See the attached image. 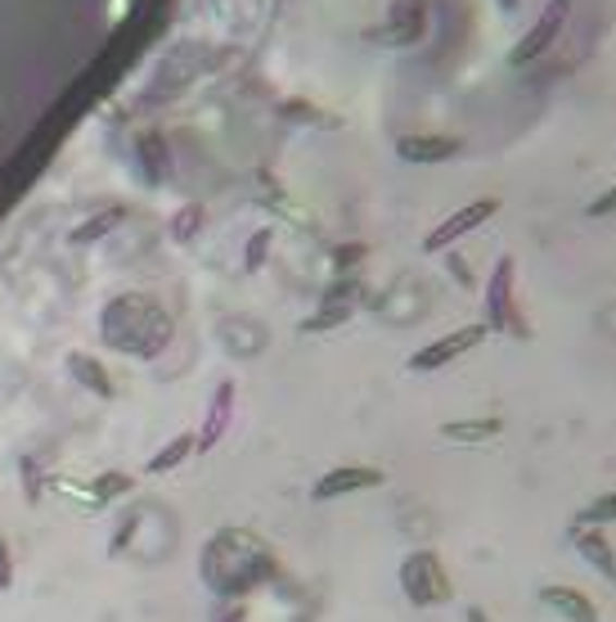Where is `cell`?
Masks as SVG:
<instances>
[{
	"mask_svg": "<svg viewBox=\"0 0 616 622\" xmlns=\"http://www.w3.org/2000/svg\"><path fill=\"white\" fill-rule=\"evenodd\" d=\"M198 577L208 582V591H217V596H248L275 577V554H270V546L261 537H252L244 528H221L202 546Z\"/></svg>",
	"mask_w": 616,
	"mask_h": 622,
	"instance_id": "6da1fadb",
	"label": "cell"
},
{
	"mask_svg": "<svg viewBox=\"0 0 616 622\" xmlns=\"http://www.w3.org/2000/svg\"><path fill=\"white\" fill-rule=\"evenodd\" d=\"M176 334V325H171L167 307L149 293H118L113 303H104L99 312V339L113 352H126L135 362H153L162 356V347Z\"/></svg>",
	"mask_w": 616,
	"mask_h": 622,
	"instance_id": "7a4b0ae2",
	"label": "cell"
},
{
	"mask_svg": "<svg viewBox=\"0 0 616 622\" xmlns=\"http://www.w3.org/2000/svg\"><path fill=\"white\" fill-rule=\"evenodd\" d=\"M401 591L409 605L432 609V605H446L455 596V586H451L446 564H441V554L415 550V554H405V564H401Z\"/></svg>",
	"mask_w": 616,
	"mask_h": 622,
	"instance_id": "3957f363",
	"label": "cell"
},
{
	"mask_svg": "<svg viewBox=\"0 0 616 622\" xmlns=\"http://www.w3.org/2000/svg\"><path fill=\"white\" fill-rule=\"evenodd\" d=\"M513 257H500L495 271L486 280V330H500V334H527L522 320H518V303H513Z\"/></svg>",
	"mask_w": 616,
	"mask_h": 622,
	"instance_id": "277c9868",
	"label": "cell"
},
{
	"mask_svg": "<svg viewBox=\"0 0 616 622\" xmlns=\"http://www.w3.org/2000/svg\"><path fill=\"white\" fill-rule=\"evenodd\" d=\"M567 14H571V0H550V5H544V14L531 23L527 37H522L518 46H513V54H508L513 69H527V63H535L544 50H550V46L563 37V23H567Z\"/></svg>",
	"mask_w": 616,
	"mask_h": 622,
	"instance_id": "5b68a950",
	"label": "cell"
},
{
	"mask_svg": "<svg viewBox=\"0 0 616 622\" xmlns=\"http://www.w3.org/2000/svg\"><path fill=\"white\" fill-rule=\"evenodd\" d=\"M428 32V0H396L387 23L369 27V41L379 46H419Z\"/></svg>",
	"mask_w": 616,
	"mask_h": 622,
	"instance_id": "8992f818",
	"label": "cell"
},
{
	"mask_svg": "<svg viewBox=\"0 0 616 622\" xmlns=\"http://www.w3.org/2000/svg\"><path fill=\"white\" fill-rule=\"evenodd\" d=\"M486 334H491L486 325H464V330H455V334H441L436 343H428V347H419L415 356H409V370L428 375V370H441V366H451V362H459L464 352H472V347L482 343Z\"/></svg>",
	"mask_w": 616,
	"mask_h": 622,
	"instance_id": "52a82bcc",
	"label": "cell"
},
{
	"mask_svg": "<svg viewBox=\"0 0 616 622\" xmlns=\"http://www.w3.org/2000/svg\"><path fill=\"white\" fill-rule=\"evenodd\" d=\"M495 212H500V199H472V204H464L459 212H451L446 221H441L436 231H428V240H423V253H446L455 240L472 235L477 225H486Z\"/></svg>",
	"mask_w": 616,
	"mask_h": 622,
	"instance_id": "ba28073f",
	"label": "cell"
},
{
	"mask_svg": "<svg viewBox=\"0 0 616 622\" xmlns=\"http://www.w3.org/2000/svg\"><path fill=\"white\" fill-rule=\"evenodd\" d=\"M383 483H387V474L373 469V465H337L311 487V497L316 501H337V497H352V492H369V487H383Z\"/></svg>",
	"mask_w": 616,
	"mask_h": 622,
	"instance_id": "9c48e42d",
	"label": "cell"
},
{
	"mask_svg": "<svg viewBox=\"0 0 616 622\" xmlns=\"http://www.w3.org/2000/svg\"><path fill=\"white\" fill-rule=\"evenodd\" d=\"M230 419H234V379H221V383H217V392H212L208 419H202V429L194 434V438H198V451H212V447L225 438Z\"/></svg>",
	"mask_w": 616,
	"mask_h": 622,
	"instance_id": "30bf717a",
	"label": "cell"
},
{
	"mask_svg": "<svg viewBox=\"0 0 616 622\" xmlns=\"http://www.w3.org/2000/svg\"><path fill=\"white\" fill-rule=\"evenodd\" d=\"M459 149H464V141H455V136H401L396 141L401 162H446Z\"/></svg>",
	"mask_w": 616,
	"mask_h": 622,
	"instance_id": "8fae6325",
	"label": "cell"
},
{
	"mask_svg": "<svg viewBox=\"0 0 616 622\" xmlns=\"http://www.w3.org/2000/svg\"><path fill=\"white\" fill-rule=\"evenodd\" d=\"M67 370H73V379H77L86 392H95L99 402H113V398H118V383L109 379V370H104V362H99V356H90V352H67Z\"/></svg>",
	"mask_w": 616,
	"mask_h": 622,
	"instance_id": "7c38bea8",
	"label": "cell"
},
{
	"mask_svg": "<svg viewBox=\"0 0 616 622\" xmlns=\"http://www.w3.org/2000/svg\"><path fill=\"white\" fill-rule=\"evenodd\" d=\"M540 600L550 605L554 613H563L567 622H599V605H594L590 596L571 591V586H544V591H540Z\"/></svg>",
	"mask_w": 616,
	"mask_h": 622,
	"instance_id": "4fadbf2b",
	"label": "cell"
},
{
	"mask_svg": "<svg viewBox=\"0 0 616 622\" xmlns=\"http://www.w3.org/2000/svg\"><path fill=\"white\" fill-rule=\"evenodd\" d=\"M135 487V478H126V474H99L95 483H86V487H73V483H63V492H73V497H86V505L90 510H104L109 501H118V497H126Z\"/></svg>",
	"mask_w": 616,
	"mask_h": 622,
	"instance_id": "5bb4252c",
	"label": "cell"
},
{
	"mask_svg": "<svg viewBox=\"0 0 616 622\" xmlns=\"http://www.w3.org/2000/svg\"><path fill=\"white\" fill-rule=\"evenodd\" d=\"M194 451H198V438H194V434H176L167 447H158L149 461H145V474H149V478H162V474H171V469H181Z\"/></svg>",
	"mask_w": 616,
	"mask_h": 622,
	"instance_id": "9a60e30c",
	"label": "cell"
},
{
	"mask_svg": "<svg viewBox=\"0 0 616 622\" xmlns=\"http://www.w3.org/2000/svg\"><path fill=\"white\" fill-rule=\"evenodd\" d=\"M504 434V419L500 415H486V419H451V424H441V438H451V442H491Z\"/></svg>",
	"mask_w": 616,
	"mask_h": 622,
	"instance_id": "2e32d148",
	"label": "cell"
},
{
	"mask_svg": "<svg viewBox=\"0 0 616 622\" xmlns=\"http://www.w3.org/2000/svg\"><path fill=\"white\" fill-rule=\"evenodd\" d=\"M122 221H126V208H122V204H118V208H104V212H95L86 225H77V231L67 235V244H77V248H86V244H99L104 235H113Z\"/></svg>",
	"mask_w": 616,
	"mask_h": 622,
	"instance_id": "e0dca14e",
	"label": "cell"
},
{
	"mask_svg": "<svg viewBox=\"0 0 616 622\" xmlns=\"http://www.w3.org/2000/svg\"><path fill=\"white\" fill-rule=\"evenodd\" d=\"M576 550L586 554V560H594L607 577H616V560H612V546H607V537L599 533V528H576Z\"/></svg>",
	"mask_w": 616,
	"mask_h": 622,
	"instance_id": "ac0fdd59",
	"label": "cell"
},
{
	"mask_svg": "<svg viewBox=\"0 0 616 622\" xmlns=\"http://www.w3.org/2000/svg\"><path fill=\"white\" fill-rule=\"evenodd\" d=\"M140 154H145V172H149V181H162V176H167V149H162V136H158V131H145V136H140Z\"/></svg>",
	"mask_w": 616,
	"mask_h": 622,
	"instance_id": "d6986e66",
	"label": "cell"
},
{
	"mask_svg": "<svg viewBox=\"0 0 616 622\" xmlns=\"http://www.w3.org/2000/svg\"><path fill=\"white\" fill-rule=\"evenodd\" d=\"M603 523H616V492H607L580 510V528H603Z\"/></svg>",
	"mask_w": 616,
	"mask_h": 622,
	"instance_id": "ffe728a7",
	"label": "cell"
},
{
	"mask_svg": "<svg viewBox=\"0 0 616 622\" xmlns=\"http://www.w3.org/2000/svg\"><path fill=\"white\" fill-rule=\"evenodd\" d=\"M198 231H202V208H198V204L181 208L176 221H171V240H176V244H189Z\"/></svg>",
	"mask_w": 616,
	"mask_h": 622,
	"instance_id": "44dd1931",
	"label": "cell"
},
{
	"mask_svg": "<svg viewBox=\"0 0 616 622\" xmlns=\"http://www.w3.org/2000/svg\"><path fill=\"white\" fill-rule=\"evenodd\" d=\"M347 316H352V307H320L311 320L301 325V330H306V334H324V330H333V325H342Z\"/></svg>",
	"mask_w": 616,
	"mask_h": 622,
	"instance_id": "7402d4cb",
	"label": "cell"
},
{
	"mask_svg": "<svg viewBox=\"0 0 616 622\" xmlns=\"http://www.w3.org/2000/svg\"><path fill=\"white\" fill-rule=\"evenodd\" d=\"M19 474H23V497L37 505L46 497V483H41V465L37 461H19Z\"/></svg>",
	"mask_w": 616,
	"mask_h": 622,
	"instance_id": "603a6c76",
	"label": "cell"
},
{
	"mask_svg": "<svg viewBox=\"0 0 616 622\" xmlns=\"http://www.w3.org/2000/svg\"><path fill=\"white\" fill-rule=\"evenodd\" d=\"M270 240H275L270 231H257V235L248 240V253H244V271H257V267H261V261H266V253H270Z\"/></svg>",
	"mask_w": 616,
	"mask_h": 622,
	"instance_id": "cb8c5ba5",
	"label": "cell"
},
{
	"mask_svg": "<svg viewBox=\"0 0 616 622\" xmlns=\"http://www.w3.org/2000/svg\"><path fill=\"white\" fill-rule=\"evenodd\" d=\"M14 586V554H10V541L0 537V591H10Z\"/></svg>",
	"mask_w": 616,
	"mask_h": 622,
	"instance_id": "d4e9b609",
	"label": "cell"
},
{
	"mask_svg": "<svg viewBox=\"0 0 616 622\" xmlns=\"http://www.w3.org/2000/svg\"><path fill=\"white\" fill-rule=\"evenodd\" d=\"M586 212H590V217H616V185H612V190H603Z\"/></svg>",
	"mask_w": 616,
	"mask_h": 622,
	"instance_id": "484cf974",
	"label": "cell"
},
{
	"mask_svg": "<svg viewBox=\"0 0 616 622\" xmlns=\"http://www.w3.org/2000/svg\"><path fill=\"white\" fill-rule=\"evenodd\" d=\"M360 257H365V244H342V248H333V261H337V267H356Z\"/></svg>",
	"mask_w": 616,
	"mask_h": 622,
	"instance_id": "4316f807",
	"label": "cell"
},
{
	"mask_svg": "<svg viewBox=\"0 0 616 622\" xmlns=\"http://www.w3.org/2000/svg\"><path fill=\"white\" fill-rule=\"evenodd\" d=\"M495 5H500V14H513V10L522 5V0H495Z\"/></svg>",
	"mask_w": 616,
	"mask_h": 622,
	"instance_id": "83f0119b",
	"label": "cell"
}]
</instances>
